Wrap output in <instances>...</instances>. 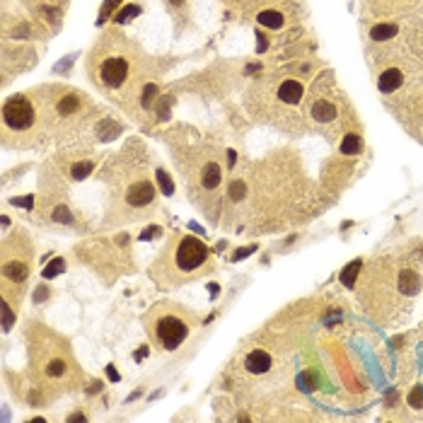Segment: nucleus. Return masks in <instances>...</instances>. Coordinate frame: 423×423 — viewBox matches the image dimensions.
I'll return each instance as SVG.
<instances>
[{"instance_id":"nucleus-22","label":"nucleus","mask_w":423,"mask_h":423,"mask_svg":"<svg viewBox=\"0 0 423 423\" xmlns=\"http://www.w3.org/2000/svg\"><path fill=\"white\" fill-rule=\"evenodd\" d=\"M61 268H63V261L58 259V261H54V264H48V268L44 271V273H46V276L51 278V276H56V273H61Z\"/></svg>"},{"instance_id":"nucleus-9","label":"nucleus","mask_w":423,"mask_h":423,"mask_svg":"<svg viewBox=\"0 0 423 423\" xmlns=\"http://www.w3.org/2000/svg\"><path fill=\"white\" fill-rule=\"evenodd\" d=\"M399 285H402V290L409 295H416L418 293V288H421V278L416 271H402V276H399Z\"/></svg>"},{"instance_id":"nucleus-14","label":"nucleus","mask_w":423,"mask_h":423,"mask_svg":"<svg viewBox=\"0 0 423 423\" xmlns=\"http://www.w3.org/2000/svg\"><path fill=\"white\" fill-rule=\"evenodd\" d=\"M218 182H220V169H218V165L206 167V177H203V186H206V189H215V186H218Z\"/></svg>"},{"instance_id":"nucleus-5","label":"nucleus","mask_w":423,"mask_h":423,"mask_svg":"<svg viewBox=\"0 0 423 423\" xmlns=\"http://www.w3.org/2000/svg\"><path fill=\"white\" fill-rule=\"evenodd\" d=\"M153 196H155V189H153V184H147V182H138V184L131 186L129 201L133 203V206H145V203L153 201Z\"/></svg>"},{"instance_id":"nucleus-10","label":"nucleus","mask_w":423,"mask_h":423,"mask_svg":"<svg viewBox=\"0 0 423 423\" xmlns=\"http://www.w3.org/2000/svg\"><path fill=\"white\" fill-rule=\"evenodd\" d=\"M312 116L317 121H331L336 116V109H334V104H329V102H317L312 107Z\"/></svg>"},{"instance_id":"nucleus-15","label":"nucleus","mask_w":423,"mask_h":423,"mask_svg":"<svg viewBox=\"0 0 423 423\" xmlns=\"http://www.w3.org/2000/svg\"><path fill=\"white\" fill-rule=\"evenodd\" d=\"M360 268V261H353V264H349V266L343 268V273H341V283L343 285H353V281H356V273H358Z\"/></svg>"},{"instance_id":"nucleus-24","label":"nucleus","mask_w":423,"mask_h":423,"mask_svg":"<svg viewBox=\"0 0 423 423\" xmlns=\"http://www.w3.org/2000/svg\"><path fill=\"white\" fill-rule=\"evenodd\" d=\"M232 191H235V198H239V196H242V191H244V184H239V182H237V184L232 186Z\"/></svg>"},{"instance_id":"nucleus-1","label":"nucleus","mask_w":423,"mask_h":423,"mask_svg":"<svg viewBox=\"0 0 423 423\" xmlns=\"http://www.w3.org/2000/svg\"><path fill=\"white\" fill-rule=\"evenodd\" d=\"M153 324H150V336H155L157 343L167 351L179 349L184 339L191 334V324L184 314L179 312V307H157L153 310Z\"/></svg>"},{"instance_id":"nucleus-23","label":"nucleus","mask_w":423,"mask_h":423,"mask_svg":"<svg viewBox=\"0 0 423 423\" xmlns=\"http://www.w3.org/2000/svg\"><path fill=\"white\" fill-rule=\"evenodd\" d=\"M116 3H119V0H107V5H104V10H102V19L107 17V12H109V10L114 8V5H116Z\"/></svg>"},{"instance_id":"nucleus-6","label":"nucleus","mask_w":423,"mask_h":423,"mask_svg":"<svg viewBox=\"0 0 423 423\" xmlns=\"http://www.w3.org/2000/svg\"><path fill=\"white\" fill-rule=\"evenodd\" d=\"M402 83H404V75L396 68H389V70H385L380 75V90L382 92H394L396 87H402Z\"/></svg>"},{"instance_id":"nucleus-21","label":"nucleus","mask_w":423,"mask_h":423,"mask_svg":"<svg viewBox=\"0 0 423 423\" xmlns=\"http://www.w3.org/2000/svg\"><path fill=\"white\" fill-rule=\"evenodd\" d=\"M87 172H92V162H83V165H75L73 167V175L78 177V179H83Z\"/></svg>"},{"instance_id":"nucleus-26","label":"nucleus","mask_w":423,"mask_h":423,"mask_svg":"<svg viewBox=\"0 0 423 423\" xmlns=\"http://www.w3.org/2000/svg\"><path fill=\"white\" fill-rule=\"evenodd\" d=\"M172 3H175V5H179V3H182V0H172Z\"/></svg>"},{"instance_id":"nucleus-20","label":"nucleus","mask_w":423,"mask_h":423,"mask_svg":"<svg viewBox=\"0 0 423 423\" xmlns=\"http://www.w3.org/2000/svg\"><path fill=\"white\" fill-rule=\"evenodd\" d=\"M157 179H160V184H162V191H165V193H172V191H175V184L169 182V177H167L165 172H157Z\"/></svg>"},{"instance_id":"nucleus-7","label":"nucleus","mask_w":423,"mask_h":423,"mask_svg":"<svg viewBox=\"0 0 423 423\" xmlns=\"http://www.w3.org/2000/svg\"><path fill=\"white\" fill-rule=\"evenodd\" d=\"M247 368L252 372H266L271 368V356L266 351H252L247 356Z\"/></svg>"},{"instance_id":"nucleus-13","label":"nucleus","mask_w":423,"mask_h":423,"mask_svg":"<svg viewBox=\"0 0 423 423\" xmlns=\"http://www.w3.org/2000/svg\"><path fill=\"white\" fill-rule=\"evenodd\" d=\"M358 150H360V138L356 133H351V136L343 138V143H341V153H343V155H356Z\"/></svg>"},{"instance_id":"nucleus-18","label":"nucleus","mask_w":423,"mask_h":423,"mask_svg":"<svg viewBox=\"0 0 423 423\" xmlns=\"http://www.w3.org/2000/svg\"><path fill=\"white\" fill-rule=\"evenodd\" d=\"M155 94H157L155 85H145V90H143V107H150L153 99H155Z\"/></svg>"},{"instance_id":"nucleus-19","label":"nucleus","mask_w":423,"mask_h":423,"mask_svg":"<svg viewBox=\"0 0 423 423\" xmlns=\"http://www.w3.org/2000/svg\"><path fill=\"white\" fill-rule=\"evenodd\" d=\"M138 15V8L136 5H129V8L123 10V12H119V17H116V22H129L131 17H136Z\"/></svg>"},{"instance_id":"nucleus-2","label":"nucleus","mask_w":423,"mask_h":423,"mask_svg":"<svg viewBox=\"0 0 423 423\" xmlns=\"http://www.w3.org/2000/svg\"><path fill=\"white\" fill-rule=\"evenodd\" d=\"M211 259V249L203 244L201 239L184 235L175 247V268L177 273H198Z\"/></svg>"},{"instance_id":"nucleus-11","label":"nucleus","mask_w":423,"mask_h":423,"mask_svg":"<svg viewBox=\"0 0 423 423\" xmlns=\"http://www.w3.org/2000/svg\"><path fill=\"white\" fill-rule=\"evenodd\" d=\"M259 22H261L264 27L278 29V27H283V15L276 12V10H266V12H261V15H259Z\"/></svg>"},{"instance_id":"nucleus-25","label":"nucleus","mask_w":423,"mask_h":423,"mask_svg":"<svg viewBox=\"0 0 423 423\" xmlns=\"http://www.w3.org/2000/svg\"><path fill=\"white\" fill-rule=\"evenodd\" d=\"M10 322H12V314H10V310H8V307H5V329H8V327H10Z\"/></svg>"},{"instance_id":"nucleus-8","label":"nucleus","mask_w":423,"mask_h":423,"mask_svg":"<svg viewBox=\"0 0 423 423\" xmlns=\"http://www.w3.org/2000/svg\"><path fill=\"white\" fill-rule=\"evenodd\" d=\"M278 97L283 102H288V104H297L300 97H303V85L295 83V80H285L281 85V90H278Z\"/></svg>"},{"instance_id":"nucleus-17","label":"nucleus","mask_w":423,"mask_h":423,"mask_svg":"<svg viewBox=\"0 0 423 423\" xmlns=\"http://www.w3.org/2000/svg\"><path fill=\"white\" fill-rule=\"evenodd\" d=\"M78 109V97H65L61 104H58V111L61 114H73Z\"/></svg>"},{"instance_id":"nucleus-3","label":"nucleus","mask_w":423,"mask_h":423,"mask_svg":"<svg viewBox=\"0 0 423 423\" xmlns=\"http://www.w3.org/2000/svg\"><path fill=\"white\" fill-rule=\"evenodd\" d=\"M3 116L10 129H29L34 121V109L27 102V97H12L3 109Z\"/></svg>"},{"instance_id":"nucleus-16","label":"nucleus","mask_w":423,"mask_h":423,"mask_svg":"<svg viewBox=\"0 0 423 423\" xmlns=\"http://www.w3.org/2000/svg\"><path fill=\"white\" fill-rule=\"evenodd\" d=\"M409 406H414V409H421L423 406V387H414V389H411V394H409Z\"/></svg>"},{"instance_id":"nucleus-4","label":"nucleus","mask_w":423,"mask_h":423,"mask_svg":"<svg viewBox=\"0 0 423 423\" xmlns=\"http://www.w3.org/2000/svg\"><path fill=\"white\" fill-rule=\"evenodd\" d=\"M129 75V63L123 58H107L102 65V80L109 87H119Z\"/></svg>"},{"instance_id":"nucleus-12","label":"nucleus","mask_w":423,"mask_h":423,"mask_svg":"<svg viewBox=\"0 0 423 423\" xmlns=\"http://www.w3.org/2000/svg\"><path fill=\"white\" fill-rule=\"evenodd\" d=\"M396 34V27L394 24H377V27H372V32H370V37L375 39V41H385V39H392Z\"/></svg>"}]
</instances>
